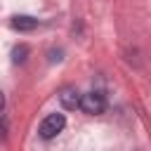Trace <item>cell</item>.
Here are the masks:
<instances>
[{
    "instance_id": "obj_1",
    "label": "cell",
    "mask_w": 151,
    "mask_h": 151,
    "mask_svg": "<svg viewBox=\"0 0 151 151\" xmlns=\"http://www.w3.org/2000/svg\"><path fill=\"white\" fill-rule=\"evenodd\" d=\"M78 109H83V111L90 113V116H99V113L106 111V97H104L101 92H87V94H80Z\"/></svg>"
},
{
    "instance_id": "obj_2",
    "label": "cell",
    "mask_w": 151,
    "mask_h": 151,
    "mask_svg": "<svg viewBox=\"0 0 151 151\" xmlns=\"http://www.w3.org/2000/svg\"><path fill=\"white\" fill-rule=\"evenodd\" d=\"M64 125H66L64 113H50L47 118H42V123H40V127H38V134H40L42 139H54V137L64 130Z\"/></svg>"
},
{
    "instance_id": "obj_3",
    "label": "cell",
    "mask_w": 151,
    "mask_h": 151,
    "mask_svg": "<svg viewBox=\"0 0 151 151\" xmlns=\"http://www.w3.org/2000/svg\"><path fill=\"white\" fill-rule=\"evenodd\" d=\"M9 26H12L14 31L28 33V31H35V28H38V19H33V17H28V14H17V17L9 21Z\"/></svg>"
},
{
    "instance_id": "obj_4",
    "label": "cell",
    "mask_w": 151,
    "mask_h": 151,
    "mask_svg": "<svg viewBox=\"0 0 151 151\" xmlns=\"http://www.w3.org/2000/svg\"><path fill=\"white\" fill-rule=\"evenodd\" d=\"M59 101H61V106H64V109H68V111H76V109H78V101H80V94H78L73 87H66V90H61V94H59Z\"/></svg>"
},
{
    "instance_id": "obj_5",
    "label": "cell",
    "mask_w": 151,
    "mask_h": 151,
    "mask_svg": "<svg viewBox=\"0 0 151 151\" xmlns=\"http://www.w3.org/2000/svg\"><path fill=\"white\" fill-rule=\"evenodd\" d=\"M26 54H28V47L26 45H19V47L12 50V61L14 64H24L26 61Z\"/></svg>"
},
{
    "instance_id": "obj_6",
    "label": "cell",
    "mask_w": 151,
    "mask_h": 151,
    "mask_svg": "<svg viewBox=\"0 0 151 151\" xmlns=\"http://www.w3.org/2000/svg\"><path fill=\"white\" fill-rule=\"evenodd\" d=\"M5 132H7V125H5L2 120H0V142H5V137H7Z\"/></svg>"
},
{
    "instance_id": "obj_7",
    "label": "cell",
    "mask_w": 151,
    "mask_h": 151,
    "mask_svg": "<svg viewBox=\"0 0 151 151\" xmlns=\"http://www.w3.org/2000/svg\"><path fill=\"white\" fill-rule=\"evenodd\" d=\"M2 111H5V94L0 92V113H2Z\"/></svg>"
}]
</instances>
